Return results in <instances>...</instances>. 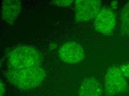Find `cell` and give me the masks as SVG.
Returning <instances> with one entry per match:
<instances>
[{
    "mask_svg": "<svg viewBox=\"0 0 129 96\" xmlns=\"http://www.w3.org/2000/svg\"><path fill=\"white\" fill-rule=\"evenodd\" d=\"M116 24L114 12L110 9L101 8L95 18L94 26L96 30L105 35L112 34Z\"/></svg>",
    "mask_w": 129,
    "mask_h": 96,
    "instance_id": "obj_5",
    "label": "cell"
},
{
    "mask_svg": "<svg viewBox=\"0 0 129 96\" xmlns=\"http://www.w3.org/2000/svg\"><path fill=\"white\" fill-rule=\"evenodd\" d=\"M42 57L39 51L32 47L20 46L12 50L8 61L10 69H21L40 67Z\"/></svg>",
    "mask_w": 129,
    "mask_h": 96,
    "instance_id": "obj_2",
    "label": "cell"
},
{
    "mask_svg": "<svg viewBox=\"0 0 129 96\" xmlns=\"http://www.w3.org/2000/svg\"><path fill=\"white\" fill-rule=\"evenodd\" d=\"M116 1H113V2H112V7L113 8L115 9L116 8Z\"/></svg>",
    "mask_w": 129,
    "mask_h": 96,
    "instance_id": "obj_12",
    "label": "cell"
},
{
    "mask_svg": "<svg viewBox=\"0 0 129 96\" xmlns=\"http://www.w3.org/2000/svg\"><path fill=\"white\" fill-rule=\"evenodd\" d=\"M104 88L105 93L110 96L128 90V83L120 68L113 67L108 70L105 78Z\"/></svg>",
    "mask_w": 129,
    "mask_h": 96,
    "instance_id": "obj_3",
    "label": "cell"
},
{
    "mask_svg": "<svg viewBox=\"0 0 129 96\" xmlns=\"http://www.w3.org/2000/svg\"><path fill=\"white\" fill-rule=\"evenodd\" d=\"M98 0H77L75 2V17L77 22H87L95 18L101 9Z\"/></svg>",
    "mask_w": 129,
    "mask_h": 96,
    "instance_id": "obj_4",
    "label": "cell"
},
{
    "mask_svg": "<svg viewBox=\"0 0 129 96\" xmlns=\"http://www.w3.org/2000/svg\"><path fill=\"white\" fill-rule=\"evenodd\" d=\"M120 32L123 36H129V1L122 11L121 15Z\"/></svg>",
    "mask_w": 129,
    "mask_h": 96,
    "instance_id": "obj_9",
    "label": "cell"
},
{
    "mask_svg": "<svg viewBox=\"0 0 129 96\" xmlns=\"http://www.w3.org/2000/svg\"><path fill=\"white\" fill-rule=\"evenodd\" d=\"M74 2L73 0H55L52 1V3L58 7H67L71 5Z\"/></svg>",
    "mask_w": 129,
    "mask_h": 96,
    "instance_id": "obj_10",
    "label": "cell"
},
{
    "mask_svg": "<svg viewBox=\"0 0 129 96\" xmlns=\"http://www.w3.org/2000/svg\"><path fill=\"white\" fill-rule=\"evenodd\" d=\"M21 2L19 0H6L2 3V18L10 25H12L21 12Z\"/></svg>",
    "mask_w": 129,
    "mask_h": 96,
    "instance_id": "obj_7",
    "label": "cell"
},
{
    "mask_svg": "<svg viewBox=\"0 0 129 96\" xmlns=\"http://www.w3.org/2000/svg\"><path fill=\"white\" fill-rule=\"evenodd\" d=\"M103 89L100 83L93 78L86 79L82 83L79 91V96H101Z\"/></svg>",
    "mask_w": 129,
    "mask_h": 96,
    "instance_id": "obj_8",
    "label": "cell"
},
{
    "mask_svg": "<svg viewBox=\"0 0 129 96\" xmlns=\"http://www.w3.org/2000/svg\"><path fill=\"white\" fill-rule=\"evenodd\" d=\"M7 79L19 88L33 89L39 86L46 76L44 68L40 67L21 69H9L6 72Z\"/></svg>",
    "mask_w": 129,
    "mask_h": 96,
    "instance_id": "obj_1",
    "label": "cell"
},
{
    "mask_svg": "<svg viewBox=\"0 0 129 96\" xmlns=\"http://www.w3.org/2000/svg\"><path fill=\"white\" fill-rule=\"evenodd\" d=\"M58 55L61 61L70 64L78 63L85 58L83 47L75 41H69L63 44L58 50Z\"/></svg>",
    "mask_w": 129,
    "mask_h": 96,
    "instance_id": "obj_6",
    "label": "cell"
},
{
    "mask_svg": "<svg viewBox=\"0 0 129 96\" xmlns=\"http://www.w3.org/2000/svg\"><path fill=\"white\" fill-rule=\"evenodd\" d=\"M1 96H3L5 92V85L3 82L1 80Z\"/></svg>",
    "mask_w": 129,
    "mask_h": 96,
    "instance_id": "obj_11",
    "label": "cell"
}]
</instances>
